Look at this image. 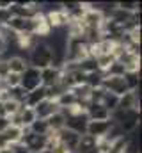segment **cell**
<instances>
[{
  "mask_svg": "<svg viewBox=\"0 0 142 153\" xmlns=\"http://www.w3.org/2000/svg\"><path fill=\"white\" fill-rule=\"evenodd\" d=\"M52 59H53V53L48 46V43H37L32 46V52H30V64L36 70H44V68H50L52 66Z\"/></svg>",
  "mask_w": 142,
  "mask_h": 153,
  "instance_id": "1",
  "label": "cell"
},
{
  "mask_svg": "<svg viewBox=\"0 0 142 153\" xmlns=\"http://www.w3.org/2000/svg\"><path fill=\"white\" fill-rule=\"evenodd\" d=\"M20 144L29 153H39V152H43V150L48 148V135H37V134H32L27 128L23 132V137H21Z\"/></svg>",
  "mask_w": 142,
  "mask_h": 153,
  "instance_id": "2",
  "label": "cell"
},
{
  "mask_svg": "<svg viewBox=\"0 0 142 153\" xmlns=\"http://www.w3.org/2000/svg\"><path fill=\"white\" fill-rule=\"evenodd\" d=\"M41 85V71L36 70L32 66H29L21 75H20V87L25 93H30Z\"/></svg>",
  "mask_w": 142,
  "mask_h": 153,
  "instance_id": "3",
  "label": "cell"
},
{
  "mask_svg": "<svg viewBox=\"0 0 142 153\" xmlns=\"http://www.w3.org/2000/svg\"><path fill=\"white\" fill-rule=\"evenodd\" d=\"M101 87L105 89L106 93L115 94L117 98L123 96L124 93H128V85L124 82V76H103Z\"/></svg>",
  "mask_w": 142,
  "mask_h": 153,
  "instance_id": "4",
  "label": "cell"
},
{
  "mask_svg": "<svg viewBox=\"0 0 142 153\" xmlns=\"http://www.w3.org/2000/svg\"><path fill=\"white\" fill-rule=\"evenodd\" d=\"M112 126H114L112 119H106V121H89L87 128H85V135H91L94 139H105Z\"/></svg>",
  "mask_w": 142,
  "mask_h": 153,
  "instance_id": "5",
  "label": "cell"
},
{
  "mask_svg": "<svg viewBox=\"0 0 142 153\" xmlns=\"http://www.w3.org/2000/svg\"><path fill=\"white\" fill-rule=\"evenodd\" d=\"M53 134H55V139H57L59 143H62L70 152H75V150H76L78 141H80V135H78V134L71 132V130H68V128H62V130L53 132Z\"/></svg>",
  "mask_w": 142,
  "mask_h": 153,
  "instance_id": "6",
  "label": "cell"
},
{
  "mask_svg": "<svg viewBox=\"0 0 142 153\" xmlns=\"http://www.w3.org/2000/svg\"><path fill=\"white\" fill-rule=\"evenodd\" d=\"M61 76H62L61 68H53V66L44 68V70H41V85L43 87H52V85L61 82Z\"/></svg>",
  "mask_w": 142,
  "mask_h": 153,
  "instance_id": "7",
  "label": "cell"
},
{
  "mask_svg": "<svg viewBox=\"0 0 142 153\" xmlns=\"http://www.w3.org/2000/svg\"><path fill=\"white\" fill-rule=\"evenodd\" d=\"M132 109H141V107H139L137 93L128 91L123 96H119V100H117V111H132Z\"/></svg>",
  "mask_w": 142,
  "mask_h": 153,
  "instance_id": "8",
  "label": "cell"
},
{
  "mask_svg": "<svg viewBox=\"0 0 142 153\" xmlns=\"http://www.w3.org/2000/svg\"><path fill=\"white\" fill-rule=\"evenodd\" d=\"M76 153H100L98 152V139L91 137V135H80L78 146H76Z\"/></svg>",
  "mask_w": 142,
  "mask_h": 153,
  "instance_id": "9",
  "label": "cell"
},
{
  "mask_svg": "<svg viewBox=\"0 0 142 153\" xmlns=\"http://www.w3.org/2000/svg\"><path fill=\"white\" fill-rule=\"evenodd\" d=\"M43 100H46V87L39 85L37 89L30 91V93H27V96H25V100H23V103H21V105L34 109L36 105H37V103H41Z\"/></svg>",
  "mask_w": 142,
  "mask_h": 153,
  "instance_id": "10",
  "label": "cell"
},
{
  "mask_svg": "<svg viewBox=\"0 0 142 153\" xmlns=\"http://www.w3.org/2000/svg\"><path fill=\"white\" fill-rule=\"evenodd\" d=\"M5 66H7V71L9 73H14V75H21L29 68V64L21 57H11V59H7L5 61Z\"/></svg>",
  "mask_w": 142,
  "mask_h": 153,
  "instance_id": "11",
  "label": "cell"
},
{
  "mask_svg": "<svg viewBox=\"0 0 142 153\" xmlns=\"http://www.w3.org/2000/svg\"><path fill=\"white\" fill-rule=\"evenodd\" d=\"M64 121H66V117L62 114V111L52 114L50 117H46V123H48L50 132H59V130H62V128H64Z\"/></svg>",
  "mask_w": 142,
  "mask_h": 153,
  "instance_id": "12",
  "label": "cell"
},
{
  "mask_svg": "<svg viewBox=\"0 0 142 153\" xmlns=\"http://www.w3.org/2000/svg\"><path fill=\"white\" fill-rule=\"evenodd\" d=\"M29 130L32 134H37V135H48L50 134V128H48L46 119H36L34 123L29 126Z\"/></svg>",
  "mask_w": 142,
  "mask_h": 153,
  "instance_id": "13",
  "label": "cell"
},
{
  "mask_svg": "<svg viewBox=\"0 0 142 153\" xmlns=\"http://www.w3.org/2000/svg\"><path fill=\"white\" fill-rule=\"evenodd\" d=\"M0 153H14L13 146H5V148H0Z\"/></svg>",
  "mask_w": 142,
  "mask_h": 153,
  "instance_id": "14",
  "label": "cell"
},
{
  "mask_svg": "<svg viewBox=\"0 0 142 153\" xmlns=\"http://www.w3.org/2000/svg\"><path fill=\"white\" fill-rule=\"evenodd\" d=\"M39 153H52L50 150H43V152H39Z\"/></svg>",
  "mask_w": 142,
  "mask_h": 153,
  "instance_id": "15",
  "label": "cell"
},
{
  "mask_svg": "<svg viewBox=\"0 0 142 153\" xmlns=\"http://www.w3.org/2000/svg\"><path fill=\"white\" fill-rule=\"evenodd\" d=\"M0 84H2V80H0Z\"/></svg>",
  "mask_w": 142,
  "mask_h": 153,
  "instance_id": "16",
  "label": "cell"
}]
</instances>
